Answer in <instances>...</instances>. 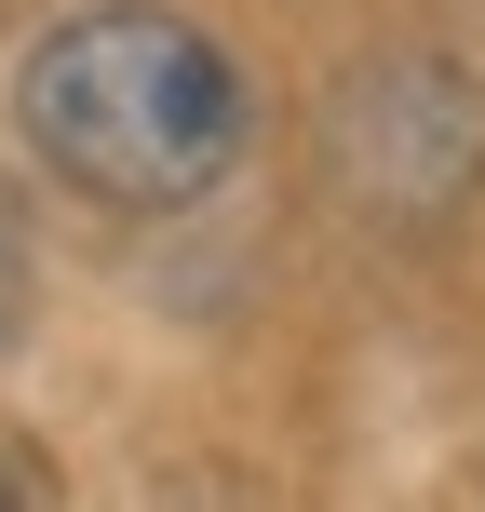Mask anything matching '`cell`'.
Returning a JSON list of instances; mask_svg holds the SVG:
<instances>
[{"mask_svg":"<svg viewBox=\"0 0 485 512\" xmlns=\"http://www.w3.org/2000/svg\"><path fill=\"white\" fill-rule=\"evenodd\" d=\"M14 135L54 189L108 216H189L243 176L256 81L162 0H81L14 54Z\"/></svg>","mask_w":485,"mask_h":512,"instance_id":"6da1fadb","label":"cell"},{"mask_svg":"<svg viewBox=\"0 0 485 512\" xmlns=\"http://www.w3.org/2000/svg\"><path fill=\"white\" fill-rule=\"evenodd\" d=\"M324 149H337V176H351V203L391 216V230L459 216L485 189V81L459 54H378V68L324 108Z\"/></svg>","mask_w":485,"mask_h":512,"instance_id":"7a4b0ae2","label":"cell"},{"mask_svg":"<svg viewBox=\"0 0 485 512\" xmlns=\"http://www.w3.org/2000/svg\"><path fill=\"white\" fill-rule=\"evenodd\" d=\"M0 337H27V243H14V216H0Z\"/></svg>","mask_w":485,"mask_h":512,"instance_id":"3957f363","label":"cell"},{"mask_svg":"<svg viewBox=\"0 0 485 512\" xmlns=\"http://www.w3.org/2000/svg\"><path fill=\"white\" fill-rule=\"evenodd\" d=\"M0 499H41V472H27V459H0Z\"/></svg>","mask_w":485,"mask_h":512,"instance_id":"277c9868","label":"cell"}]
</instances>
